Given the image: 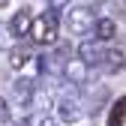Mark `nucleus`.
I'll use <instances>...</instances> for the list:
<instances>
[{
    "instance_id": "obj_2",
    "label": "nucleus",
    "mask_w": 126,
    "mask_h": 126,
    "mask_svg": "<svg viewBox=\"0 0 126 126\" xmlns=\"http://www.w3.org/2000/svg\"><path fill=\"white\" fill-rule=\"evenodd\" d=\"M99 18L93 15V6H72L69 15H66V27H69V33L72 36H84L87 30H93V24H96Z\"/></svg>"
},
{
    "instance_id": "obj_11",
    "label": "nucleus",
    "mask_w": 126,
    "mask_h": 126,
    "mask_svg": "<svg viewBox=\"0 0 126 126\" xmlns=\"http://www.w3.org/2000/svg\"><path fill=\"white\" fill-rule=\"evenodd\" d=\"M12 39H15L12 27H9V24H0V51H12V48H15Z\"/></svg>"
},
{
    "instance_id": "obj_7",
    "label": "nucleus",
    "mask_w": 126,
    "mask_h": 126,
    "mask_svg": "<svg viewBox=\"0 0 126 126\" xmlns=\"http://www.w3.org/2000/svg\"><path fill=\"white\" fill-rule=\"evenodd\" d=\"M90 33H93V39H96V42H111L114 36H117V24L111 21V18H99L96 24H93V30H90Z\"/></svg>"
},
{
    "instance_id": "obj_1",
    "label": "nucleus",
    "mask_w": 126,
    "mask_h": 126,
    "mask_svg": "<svg viewBox=\"0 0 126 126\" xmlns=\"http://www.w3.org/2000/svg\"><path fill=\"white\" fill-rule=\"evenodd\" d=\"M57 36H60V21H57L54 9L39 12L36 21H33V33H30V39H33L36 45H54Z\"/></svg>"
},
{
    "instance_id": "obj_5",
    "label": "nucleus",
    "mask_w": 126,
    "mask_h": 126,
    "mask_svg": "<svg viewBox=\"0 0 126 126\" xmlns=\"http://www.w3.org/2000/svg\"><path fill=\"white\" fill-rule=\"evenodd\" d=\"M87 75H90V63H84L81 57L63 60V78L69 84H87Z\"/></svg>"
},
{
    "instance_id": "obj_6",
    "label": "nucleus",
    "mask_w": 126,
    "mask_h": 126,
    "mask_svg": "<svg viewBox=\"0 0 126 126\" xmlns=\"http://www.w3.org/2000/svg\"><path fill=\"white\" fill-rule=\"evenodd\" d=\"M123 66H126V54H123L120 48H105V54H102V60H99V72L117 75V72H123Z\"/></svg>"
},
{
    "instance_id": "obj_9",
    "label": "nucleus",
    "mask_w": 126,
    "mask_h": 126,
    "mask_svg": "<svg viewBox=\"0 0 126 126\" xmlns=\"http://www.w3.org/2000/svg\"><path fill=\"white\" fill-rule=\"evenodd\" d=\"M30 60H36V57H33V48H27V45H18V48L9 51V66H12L15 72H21Z\"/></svg>"
},
{
    "instance_id": "obj_17",
    "label": "nucleus",
    "mask_w": 126,
    "mask_h": 126,
    "mask_svg": "<svg viewBox=\"0 0 126 126\" xmlns=\"http://www.w3.org/2000/svg\"><path fill=\"white\" fill-rule=\"evenodd\" d=\"M15 126H24V123H15Z\"/></svg>"
},
{
    "instance_id": "obj_15",
    "label": "nucleus",
    "mask_w": 126,
    "mask_h": 126,
    "mask_svg": "<svg viewBox=\"0 0 126 126\" xmlns=\"http://www.w3.org/2000/svg\"><path fill=\"white\" fill-rule=\"evenodd\" d=\"M6 6H9V0H0V9H6Z\"/></svg>"
},
{
    "instance_id": "obj_12",
    "label": "nucleus",
    "mask_w": 126,
    "mask_h": 126,
    "mask_svg": "<svg viewBox=\"0 0 126 126\" xmlns=\"http://www.w3.org/2000/svg\"><path fill=\"white\" fill-rule=\"evenodd\" d=\"M9 120H12V102L0 96V126H3V123H9Z\"/></svg>"
},
{
    "instance_id": "obj_14",
    "label": "nucleus",
    "mask_w": 126,
    "mask_h": 126,
    "mask_svg": "<svg viewBox=\"0 0 126 126\" xmlns=\"http://www.w3.org/2000/svg\"><path fill=\"white\" fill-rule=\"evenodd\" d=\"M48 6L51 9H63V6H69V0H48Z\"/></svg>"
},
{
    "instance_id": "obj_10",
    "label": "nucleus",
    "mask_w": 126,
    "mask_h": 126,
    "mask_svg": "<svg viewBox=\"0 0 126 126\" xmlns=\"http://www.w3.org/2000/svg\"><path fill=\"white\" fill-rule=\"evenodd\" d=\"M105 126H126V96L114 99V105L108 108V120Z\"/></svg>"
},
{
    "instance_id": "obj_8",
    "label": "nucleus",
    "mask_w": 126,
    "mask_h": 126,
    "mask_svg": "<svg viewBox=\"0 0 126 126\" xmlns=\"http://www.w3.org/2000/svg\"><path fill=\"white\" fill-rule=\"evenodd\" d=\"M57 117H60L63 123H78V120L84 117V108L78 105L75 99H66V102L57 105Z\"/></svg>"
},
{
    "instance_id": "obj_16",
    "label": "nucleus",
    "mask_w": 126,
    "mask_h": 126,
    "mask_svg": "<svg viewBox=\"0 0 126 126\" xmlns=\"http://www.w3.org/2000/svg\"><path fill=\"white\" fill-rule=\"evenodd\" d=\"M90 3H105V0H90Z\"/></svg>"
},
{
    "instance_id": "obj_3",
    "label": "nucleus",
    "mask_w": 126,
    "mask_h": 126,
    "mask_svg": "<svg viewBox=\"0 0 126 126\" xmlns=\"http://www.w3.org/2000/svg\"><path fill=\"white\" fill-rule=\"evenodd\" d=\"M36 84L30 81V78H18V81L12 84V105L15 108H33L36 102Z\"/></svg>"
},
{
    "instance_id": "obj_4",
    "label": "nucleus",
    "mask_w": 126,
    "mask_h": 126,
    "mask_svg": "<svg viewBox=\"0 0 126 126\" xmlns=\"http://www.w3.org/2000/svg\"><path fill=\"white\" fill-rule=\"evenodd\" d=\"M33 21H36L33 9H30V6H21L18 12L12 15L9 27H12V33L18 36V39H30V33H33Z\"/></svg>"
},
{
    "instance_id": "obj_13",
    "label": "nucleus",
    "mask_w": 126,
    "mask_h": 126,
    "mask_svg": "<svg viewBox=\"0 0 126 126\" xmlns=\"http://www.w3.org/2000/svg\"><path fill=\"white\" fill-rule=\"evenodd\" d=\"M36 126H60V123H57V117H51V114H42Z\"/></svg>"
}]
</instances>
